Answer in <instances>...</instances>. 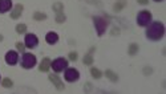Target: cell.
<instances>
[{
	"mask_svg": "<svg viewBox=\"0 0 166 94\" xmlns=\"http://www.w3.org/2000/svg\"><path fill=\"white\" fill-rule=\"evenodd\" d=\"M165 36V25L161 21L150 23L146 28V39L150 41H160Z\"/></svg>",
	"mask_w": 166,
	"mask_h": 94,
	"instance_id": "cell-1",
	"label": "cell"
},
{
	"mask_svg": "<svg viewBox=\"0 0 166 94\" xmlns=\"http://www.w3.org/2000/svg\"><path fill=\"white\" fill-rule=\"evenodd\" d=\"M93 23H94V28H96V31H97V35L101 37L102 35L106 32V29H108V20L105 19V17H102V16H94L93 17Z\"/></svg>",
	"mask_w": 166,
	"mask_h": 94,
	"instance_id": "cell-2",
	"label": "cell"
},
{
	"mask_svg": "<svg viewBox=\"0 0 166 94\" xmlns=\"http://www.w3.org/2000/svg\"><path fill=\"white\" fill-rule=\"evenodd\" d=\"M36 62H37V60H36L35 55H32V53H25V52L23 53L21 60H20L21 68H24V69H32L36 65Z\"/></svg>",
	"mask_w": 166,
	"mask_h": 94,
	"instance_id": "cell-3",
	"label": "cell"
},
{
	"mask_svg": "<svg viewBox=\"0 0 166 94\" xmlns=\"http://www.w3.org/2000/svg\"><path fill=\"white\" fill-rule=\"evenodd\" d=\"M51 68L55 73H60V72H64L66 68H68V60L64 59V57H58V59L51 61Z\"/></svg>",
	"mask_w": 166,
	"mask_h": 94,
	"instance_id": "cell-4",
	"label": "cell"
},
{
	"mask_svg": "<svg viewBox=\"0 0 166 94\" xmlns=\"http://www.w3.org/2000/svg\"><path fill=\"white\" fill-rule=\"evenodd\" d=\"M150 23H152V13H150V11H140L137 15L138 27H147Z\"/></svg>",
	"mask_w": 166,
	"mask_h": 94,
	"instance_id": "cell-5",
	"label": "cell"
},
{
	"mask_svg": "<svg viewBox=\"0 0 166 94\" xmlns=\"http://www.w3.org/2000/svg\"><path fill=\"white\" fill-rule=\"evenodd\" d=\"M64 72H65L64 78H65L66 82H76V81H79L80 73H79V70H77V69H75V68H66Z\"/></svg>",
	"mask_w": 166,
	"mask_h": 94,
	"instance_id": "cell-6",
	"label": "cell"
},
{
	"mask_svg": "<svg viewBox=\"0 0 166 94\" xmlns=\"http://www.w3.org/2000/svg\"><path fill=\"white\" fill-rule=\"evenodd\" d=\"M37 44H39V39H37V36H36V35H33V33L25 35L24 45L27 46V48L33 49V48H36V46H37Z\"/></svg>",
	"mask_w": 166,
	"mask_h": 94,
	"instance_id": "cell-7",
	"label": "cell"
},
{
	"mask_svg": "<svg viewBox=\"0 0 166 94\" xmlns=\"http://www.w3.org/2000/svg\"><path fill=\"white\" fill-rule=\"evenodd\" d=\"M19 61V55L16 50H8L5 55V62L8 65H16Z\"/></svg>",
	"mask_w": 166,
	"mask_h": 94,
	"instance_id": "cell-8",
	"label": "cell"
},
{
	"mask_svg": "<svg viewBox=\"0 0 166 94\" xmlns=\"http://www.w3.org/2000/svg\"><path fill=\"white\" fill-rule=\"evenodd\" d=\"M49 81L52 82V84L56 86V89L57 90H64V84H62V81L60 79V77L58 76H56V74H49Z\"/></svg>",
	"mask_w": 166,
	"mask_h": 94,
	"instance_id": "cell-9",
	"label": "cell"
},
{
	"mask_svg": "<svg viewBox=\"0 0 166 94\" xmlns=\"http://www.w3.org/2000/svg\"><path fill=\"white\" fill-rule=\"evenodd\" d=\"M12 8V0H0V13H5Z\"/></svg>",
	"mask_w": 166,
	"mask_h": 94,
	"instance_id": "cell-10",
	"label": "cell"
},
{
	"mask_svg": "<svg viewBox=\"0 0 166 94\" xmlns=\"http://www.w3.org/2000/svg\"><path fill=\"white\" fill-rule=\"evenodd\" d=\"M23 4H16L15 5V8L13 11L11 12V19H13V20H16V19H19V17L21 16V12H23Z\"/></svg>",
	"mask_w": 166,
	"mask_h": 94,
	"instance_id": "cell-11",
	"label": "cell"
},
{
	"mask_svg": "<svg viewBox=\"0 0 166 94\" xmlns=\"http://www.w3.org/2000/svg\"><path fill=\"white\" fill-rule=\"evenodd\" d=\"M49 68H51V60L48 59V57H45V59H43L41 60V62H40V65H39V70L40 72H48L49 70Z\"/></svg>",
	"mask_w": 166,
	"mask_h": 94,
	"instance_id": "cell-12",
	"label": "cell"
},
{
	"mask_svg": "<svg viewBox=\"0 0 166 94\" xmlns=\"http://www.w3.org/2000/svg\"><path fill=\"white\" fill-rule=\"evenodd\" d=\"M45 41L48 44H56L58 41V35L56 32H49V33H47V36H45Z\"/></svg>",
	"mask_w": 166,
	"mask_h": 94,
	"instance_id": "cell-13",
	"label": "cell"
},
{
	"mask_svg": "<svg viewBox=\"0 0 166 94\" xmlns=\"http://www.w3.org/2000/svg\"><path fill=\"white\" fill-rule=\"evenodd\" d=\"M125 5H126V0H117L113 5V11L114 12H121L125 8Z\"/></svg>",
	"mask_w": 166,
	"mask_h": 94,
	"instance_id": "cell-14",
	"label": "cell"
},
{
	"mask_svg": "<svg viewBox=\"0 0 166 94\" xmlns=\"http://www.w3.org/2000/svg\"><path fill=\"white\" fill-rule=\"evenodd\" d=\"M105 76L108 77V79H110V81H113V82H117L118 81V76H117L114 72H112L110 69H108L105 72Z\"/></svg>",
	"mask_w": 166,
	"mask_h": 94,
	"instance_id": "cell-15",
	"label": "cell"
},
{
	"mask_svg": "<svg viewBox=\"0 0 166 94\" xmlns=\"http://www.w3.org/2000/svg\"><path fill=\"white\" fill-rule=\"evenodd\" d=\"M128 53L130 56H136L138 53V44H136V42H133V44L129 45V49H128Z\"/></svg>",
	"mask_w": 166,
	"mask_h": 94,
	"instance_id": "cell-16",
	"label": "cell"
},
{
	"mask_svg": "<svg viewBox=\"0 0 166 94\" xmlns=\"http://www.w3.org/2000/svg\"><path fill=\"white\" fill-rule=\"evenodd\" d=\"M90 74H92V77L96 78V79H98V78H101V77H102L101 70L97 69V68H92V69H90Z\"/></svg>",
	"mask_w": 166,
	"mask_h": 94,
	"instance_id": "cell-17",
	"label": "cell"
},
{
	"mask_svg": "<svg viewBox=\"0 0 166 94\" xmlns=\"http://www.w3.org/2000/svg\"><path fill=\"white\" fill-rule=\"evenodd\" d=\"M33 19L36 21H43V20H47V15L43 12H35L33 13Z\"/></svg>",
	"mask_w": 166,
	"mask_h": 94,
	"instance_id": "cell-18",
	"label": "cell"
},
{
	"mask_svg": "<svg viewBox=\"0 0 166 94\" xmlns=\"http://www.w3.org/2000/svg\"><path fill=\"white\" fill-rule=\"evenodd\" d=\"M55 20H56V23H58V24L64 23V21L66 20L64 12H56V17H55Z\"/></svg>",
	"mask_w": 166,
	"mask_h": 94,
	"instance_id": "cell-19",
	"label": "cell"
},
{
	"mask_svg": "<svg viewBox=\"0 0 166 94\" xmlns=\"http://www.w3.org/2000/svg\"><path fill=\"white\" fill-rule=\"evenodd\" d=\"M52 8H53L55 12H62V11H64V5H62V3L56 2V3H55V4L52 5Z\"/></svg>",
	"mask_w": 166,
	"mask_h": 94,
	"instance_id": "cell-20",
	"label": "cell"
},
{
	"mask_svg": "<svg viewBox=\"0 0 166 94\" xmlns=\"http://www.w3.org/2000/svg\"><path fill=\"white\" fill-rule=\"evenodd\" d=\"M83 62L85 64V65H92L93 64V57H92L90 53H88V55L84 56V59H83Z\"/></svg>",
	"mask_w": 166,
	"mask_h": 94,
	"instance_id": "cell-21",
	"label": "cell"
},
{
	"mask_svg": "<svg viewBox=\"0 0 166 94\" xmlns=\"http://www.w3.org/2000/svg\"><path fill=\"white\" fill-rule=\"evenodd\" d=\"M16 32L17 33H25V32H27V25L25 24H17L16 25Z\"/></svg>",
	"mask_w": 166,
	"mask_h": 94,
	"instance_id": "cell-22",
	"label": "cell"
},
{
	"mask_svg": "<svg viewBox=\"0 0 166 94\" xmlns=\"http://www.w3.org/2000/svg\"><path fill=\"white\" fill-rule=\"evenodd\" d=\"M2 85L4 86V88H12L13 86V82H12V79L11 78H4L2 81Z\"/></svg>",
	"mask_w": 166,
	"mask_h": 94,
	"instance_id": "cell-23",
	"label": "cell"
},
{
	"mask_svg": "<svg viewBox=\"0 0 166 94\" xmlns=\"http://www.w3.org/2000/svg\"><path fill=\"white\" fill-rule=\"evenodd\" d=\"M68 59L71 60V61H77V59H79V56H77V53L76 52H71L68 55Z\"/></svg>",
	"mask_w": 166,
	"mask_h": 94,
	"instance_id": "cell-24",
	"label": "cell"
},
{
	"mask_svg": "<svg viewBox=\"0 0 166 94\" xmlns=\"http://www.w3.org/2000/svg\"><path fill=\"white\" fill-rule=\"evenodd\" d=\"M16 48H17V50H19V52H21V53L25 52V45L23 44V42H17V44H16Z\"/></svg>",
	"mask_w": 166,
	"mask_h": 94,
	"instance_id": "cell-25",
	"label": "cell"
},
{
	"mask_svg": "<svg viewBox=\"0 0 166 94\" xmlns=\"http://www.w3.org/2000/svg\"><path fill=\"white\" fill-rule=\"evenodd\" d=\"M152 68H145V69H143V73H145V74H150V73H152Z\"/></svg>",
	"mask_w": 166,
	"mask_h": 94,
	"instance_id": "cell-26",
	"label": "cell"
},
{
	"mask_svg": "<svg viewBox=\"0 0 166 94\" xmlns=\"http://www.w3.org/2000/svg\"><path fill=\"white\" fill-rule=\"evenodd\" d=\"M137 2L140 3V4H143V5H146L147 3H149V2H147V0H137Z\"/></svg>",
	"mask_w": 166,
	"mask_h": 94,
	"instance_id": "cell-27",
	"label": "cell"
},
{
	"mask_svg": "<svg viewBox=\"0 0 166 94\" xmlns=\"http://www.w3.org/2000/svg\"><path fill=\"white\" fill-rule=\"evenodd\" d=\"M90 84H85V90H87V92H88V90H90Z\"/></svg>",
	"mask_w": 166,
	"mask_h": 94,
	"instance_id": "cell-28",
	"label": "cell"
},
{
	"mask_svg": "<svg viewBox=\"0 0 166 94\" xmlns=\"http://www.w3.org/2000/svg\"><path fill=\"white\" fill-rule=\"evenodd\" d=\"M2 40H3V36H2V35H0V41H2Z\"/></svg>",
	"mask_w": 166,
	"mask_h": 94,
	"instance_id": "cell-29",
	"label": "cell"
},
{
	"mask_svg": "<svg viewBox=\"0 0 166 94\" xmlns=\"http://www.w3.org/2000/svg\"><path fill=\"white\" fill-rule=\"evenodd\" d=\"M154 2H162V0H154Z\"/></svg>",
	"mask_w": 166,
	"mask_h": 94,
	"instance_id": "cell-30",
	"label": "cell"
},
{
	"mask_svg": "<svg viewBox=\"0 0 166 94\" xmlns=\"http://www.w3.org/2000/svg\"><path fill=\"white\" fill-rule=\"evenodd\" d=\"M0 81H2V78H0Z\"/></svg>",
	"mask_w": 166,
	"mask_h": 94,
	"instance_id": "cell-31",
	"label": "cell"
}]
</instances>
